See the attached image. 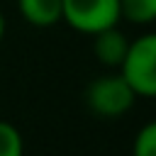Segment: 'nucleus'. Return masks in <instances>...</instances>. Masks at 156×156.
Returning <instances> with one entry per match:
<instances>
[{"mask_svg": "<svg viewBox=\"0 0 156 156\" xmlns=\"http://www.w3.org/2000/svg\"><path fill=\"white\" fill-rule=\"evenodd\" d=\"M2 37H5V15L0 12V41H2Z\"/></svg>", "mask_w": 156, "mask_h": 156, "instance_id": "nucleus-9", "label": "nucleus"}, {"mask_svg": "<svg viewBox=\"0 0 156 156\" xmlns=\"http://www.w3.org/2000/svg\"><path fill=\"white\" fill-rule=\"evenodd\" d=\"M119 17L134 24H149L156 20V0H119Z\"/></svg>", "mask_w": 156, "mask_h": 156, "instance_id": "nucleus-6", "label": "nucleus"}, {"mask_svg": "<svg viewBox=\"0 0 156 156\" xmlns=\"http://www.w3.org/2000/svg\"><path fill=\"white\" fill-rule=\"evenodd\" d=\"M119 76L127 80L136 98L156 95V37L144 34L136 41H129L127 54L119 63Z\"/></svg>", "mask_w": 156, "mask_h": 156, "instance_id": "nucleus-1", "label": "nucleus"}, {"mask_svg": "<svg viewBox=\"0 0 156 156\" xmlns=\"http://www.w3.org/2000/svg\"><path fill=\"white\" fill-rule=\"evenodd\" d=\"M132 156H156V124L154 122H146L139 129V134L134 139Z\"/></svg>", "mask_w": 156, "mask_h": 156, "instance_id": "nucleus-8", "label": "nucleus"}, {"mask_svg": "<svg viewBox=\"0 0 156 156\" xmlns=\"http://www.w3.org/2000/svg\"><path fill=\"white\" fill-rule=\"evenodd\" d=\"M22 154H24V141L20 129L0 119V156H22Z\"/></svg>", "mask_w": 156, "mask_h": 156, "instance_id": "nucleus-7", "label": "nucleus"}, {"mask_svg": "<svg viewBox=\"0 0 156 156\" xmlns=\"http://www.w3.org/2000/svg\"><path fill=\"white\" fill-rule=\"evenodd\" d=\"M17 7L34 27H54L61 22V0H17Z\"/></svg>", "mask_w": 156, "mask_h": 156, "instance_id": "nucleus-5", "label": "nucleus"}, {"mask_svg": "<svg viewBox=\"0 0 156 156\" xmlns=\"http://www.w3.org/2000/svg\"><path fill=\"white\" fill-rule=\"evenodd\" d=\"M136 95L127 85L122 76H100L90 80L85 90V102L88 107L100 115V117H122L124 112L132 110Z\"/></svg>", "mask_w": 156, "mask_h": 156, "instance_id": "nucleus-3", "label": "nucleus"}, {"mask_svg": "<svg viewBox=\"0 0 156 156\" xmlns=\"http://www.w3.org/2000/svg\"><path fill=\"white\" fill-rule=\"evenodd\" d=\"M127 46H129V41L117 27H110V29L93 34V54L102 66H110V68L117 66L119 68V63L127 54Z\"/></svg>", "mask_w": 156, "mask_h": 156, "instance_id": "nucleus-4", "label": "nucleus"}, {"mask_svg": "<svg viewBox=\"0 0 156 156\" xmlns=\"http://www.w3.org/2000/svg\"><path fill=\"white\" fill-rule=\"evenodd\" d=\"M61 20L80 32V34H98L102 29L117 27L119 17V0H61Z\"/></svg>", "mask_w": 156, "mask_h": 156, "instance_id": "nucleus-2", "label": "nucleus"}]
</instances>
